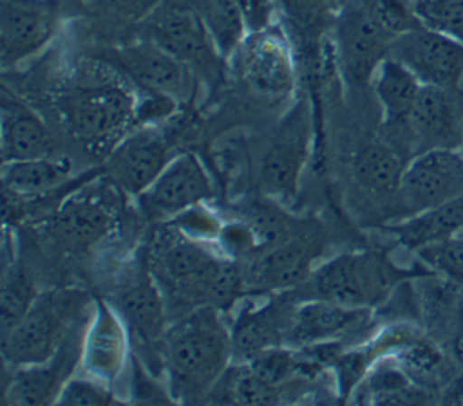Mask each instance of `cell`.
<instances>
[{"label": "cell", "instance_id": "6da1fadb", "mask_svg": "<svg viewBox=\"0 0 463 406\" xmlns=\"http://www.w3.org/2000/svg\"><path fill=\"white\" fill-rule=\"evenodd\" d=\"M136 85L103 60H81L61 97V114L72 139L90 155L107 159L136 125Z\"/></svg>", "mask_w": 463, "mask_h": 406}, {"label": "cell", "instance_id": "7a4b0ae2", "mask_svg": "<svg viewBox=\"0 0 463 406\" xmlns=\"http://www.w3.org/2000/svg\"><path fill=\"white\" fill-rule=\"evenodd\" d=\"M157 355L174 401H206L233 363L230 327L221 310L197 307L168 323Z\"/></svg>", "mask_w": 463, "mask_h": 406}, {"label": "cell", "instance_id": "3957f363", "mask_svg": "<svg viewBox=\"0 0 463 406\" xmlns=\"http://www.w3.org/2000/svg\"><path fill=\"white\" fill-rule=\"evenodd\" d=\"M148 267L159 283L170 321L206 307L210 281L222 260L172 222H163L145 247Z\"/></svg>", "mask_w": 463, "mask_h": 406}, {"label": "cell", "instance_id": "277c9868", "mask_svg": "<svg viewBox=\"0 0 463 406\" xmlns=\"http://www.w3.org/2000/svg\"><path fill=\"white\" fill-rule=\"evenodd\" d=\"M89 298L80 291L49 289L38 294L29 312L2 336V357L7 368L49 361L76 328Z\"/></svg>", "mask_w": 463, "mask_h": 406}, {"label": "cell", "instance_id": "5b68a950", "mask_svg": "<svg viewBox=\"0 0 463 406\" xmlns=\"http://www.w3.org/2000/svg\"><path fill=\"white\" fill-rule=\"evenodd\" d=\"M394 281L396 271L383 256L353 251L317 265L293 294L298 300L315 298L349 309H371L383 301Z\"/></svg>", "mask_w": 463, "mask_h": 406}, {"label": "cell", "instance_id": "8992f818", "mask_svg": "<svg viewBox=\"0 0 463 406\" xmlns=\"http://www.w3.org/2000/svg\"><path fill=\"white\" fill-rule=\"evenodd\" d=\"M141 36L152 40L206 81L221 78L224 58L219 54L192 0H156L139 20Z\"/></svg>", "mask_w": 463, "mask_h": 406}, {"label": "cell", "instance_id": "52a82bcc", "mask_svg": "<svg viewBox=\"0 0 463 406\" xmlns=\"http://www.w3.org/2000/svg\"><path fill=\"white\" fill-rule=\"evenodd\" d=\"M107 300L123 318L132 337L146 348L159 346L170 316L163 291L148 267L145 249L114 272Z\"/></svg>", "mask_w": 463, "mask_h": 406}, {"label": "cell", "instance_id": "ba28073f", "mask_svg": "<svg viewBox=\"0 0 463 406\" xmlns=\"http://www.w3.org/2000/svg\"><path fill=\"white\" fill-rule=\"evenodd\" d=\"M338 70L351 88H364L389 56L392 38L371 18L360 0H344L331 22Z\"/></svg>", "mask_w": 463, "mask_h": 406}, {"label": "cell", "instance_id": "9c48e42d", "mask_svg": "<svg viewBox=\"0 0 463 406\" xmlns=\"http://www.w3.org/2000/svg\"><path fill=\"white\" fill-rule=\"evenodd\" d=\"M242 81L259 96L288 97L297 83V65L289 34L275 22L250 31L232 56Z\"/></svg>", "mask_w": 463, "mask_h": 406}, {"label": "cell", "instance_id": "30bf717a", "mask_svg": "<svg viewBox=\"0 0 463 406\" xmlns=\"http://www.w3.org/2000/svg\"><path fill=\"white\" fill-rule=\"evenodd\" d=\"M459 197H463V153L438 148L407 161L394 202L405 218Z\"/></svg>", "mask_w": 463, "mask_h": 406}, {"label": "cell", "instance_id": "8fae6325", "mask_svg": "<svg viewBox=\"0 0 463 406\" xmlns=\"http://www.w3.org/2000/svg\"><path fill=\"white\" fill-rule=\"evenodd\" d=\"M179 152L161 125L134 126L107 155L101 171L125 195L146 189Z\"/></svg>", "mask_w": 463, "mask_h": 406}, {"label": "cell", "instance_id": "7c38bea8", "mask_svg": "<svg viewBox=\"0 0 463 406\" xmlns=\"http://www.w3.org/2000/svg\"><path fill=\"white\" fill-rule=\"evenodd\" d=\"M212 197L213 182L201 159L192 152H179L134 198L143 218L163 224Z\"/></svg>", "mask_w": 463, "mask_h": 406}, {"label": "cell", "instance_id": "4fadbf2b", "mask_svg": "<svg viewBox=\"0 0 463 406\" xmlns=\"http://www.w3.org/2000/svg\"><path fill=\"white\" fill-rule=\"evenodd\" d=\"M112 186V182L109 186H94L87 180V184L78 186L61 198L52 213L51 231L63 247L83 253L99 245L112 233L116 226Z\"/></svg>", "mask_w": 463, "mask_h": 406}, {"label": "cell", "instance_id": "5bb4252c", "mask_svg": "<svg viewBox=\"0 0 463 406\" xmlns=\"http://www.w3.org/2000/svg\"><path fill=\"white\" fill-rule=\"evenodd\" d=\"M61 0H0V65L18 67L43 51L58 34Z\"/></svg>", "mask_w": 463, "mask_h": 406}, {"label": "cell", "instance_id": "9a60e30c", "mask_svg": "<svg viewBox=\"0 0 463 406\" xmlns=\"http://www.w3.org/2000/svg\"><path fill=\"white\" fill-rule=\"evenodd\" d=\"M322 240L317 227H302L293 236L259 253L244 265L246 291L286 292L300 287L320 256Z\"/></svg>", "mask_w": 463, "mask_h": 406}, {"label": "cell", "instance_id": "2e32d148", "mask_svg": "<svg viewBox=\"0 0 463 406\" xmlns=\"http://www.w3.org/2000/svg\"><path fill=\"white\" fill-rule=\"evenodd\" d=\"M389 56L403 63L421 85L458 88L463 81V42L420 25L391 43Z\"/></svg>", "mask_w": 463, "mask_h": 406}, {"label": "cell", "instance_id": "e0dca14e", "mask_svg": "<svg viewBox=\"0 0 463 406\" xmlns=\"http://www.w3.org/2000/svg\"><path fill=\"white\" fill-rule=\"evenodd\" d=\"M311 146L309 115L298 103L280 123L259 161V184L266 195L293 197L298 191Z\"/></svg>", "mask_w": 463, "mask_h": 406}, {"label": "cell", "instance_id": "ac0fdd59", "mask_svg": "<svg viewBox=\"0 0 463 406\" xmlns=\"http://www.w3.org/2000/svg\"><path fill=\"white\" fill-rule=\"evenodd\" d=\"M116 61L136 88L168 96L179 105H186L195 94V72L145 36L121 45L116 51Z\"/></svg>", "mask_w": 463, "mask_h": 406}, {"label": "cell", "instance_id": "d6986e66", "mask_svg": "<svg viewBox=\"0 0 463 406\" xmlns=\"http://www.w3.org/2000/svg\"><path fill=\"white\" fill-rule=\"evenodd\" d=\"M130 330L109 300L92 305L81 345V366L90 377L112 386L121 379L130 357Z\"/></svg>", "mask_w": 463, "mask_h": 406}, {"label": "cell", "instance_id": "ffe728a7", "mask_svg": "<svg viewBox=\"0 0 463 406\" xmlns=\"http://www.w3.org/2000/svg\"><path fill=\"white\" fill-rule=\"evenodd\" d=\"M297 301L293 291H286L275 292L262 305L242 309L230 327L233 363H248L268 348L282 346Z\"/></svg>", "mask_w": 463, "mask_h": 406}, {"label": "cell", "instance_id": "44dd1931", "mask_svg": "<svg viewBox=\"0 0 463 406\" xmlns=\"http://www.w3.org/2000/svg\"><path fill=\"white\" fill-rule=\"evenodd\" d=\"M407 126L412 157L438 148L459 150L461 119L456 88L421 85L409 114Z\"/></svg>", "mask_w": 463, "mask_h": 406}, {"label": "cell", "instance_id": "7402d4cb", "mask_svg": "<svg viewBox=\"0 0 463 406\" xmlns=\"http://www.w3.org/2000/svg\"><path fill=\"white\" fill-rule=\"evenodd\" d=\"M76 330V328H74ZM85 330L69 334L60 350L45 363L13 368V375L4 390L5 404H56L63 384L74 375L81 363V345Z\"/></svg>", "mask_w": 463, "mask_h": 406}, {"label": "cell", "instance_id": "603a6c76", "mask_svg": "<svg viewBox=\"0 0 463 406\" xmlns=\"http://www.w3.org/2000/svg\"><path fill=\"white\" fill-rule=\"evenodd\" d=\"M371 87L382 108L387 143L402 146L411 141L407 119L420 94V79L398 60L387 56L376 69Z\"/></svg>", "mask_w": 463, "mask_h": 406}, {"label": "cell", "instance_id": "cb8c5ba5", "mask_svg": "<svg viewBox=\"0 0 463 406\" xmlns=\"http://www.w3.org/2000/svg\"><path fill=\"white\" fill-rule=\"evenodd\" d=\"M367 309H349L326 300H298L286 330L284 345L304 348L333 343L362 321Z\"/></svg>", "mask_w": 463, "mask_h": 406}, {"label": "cell", "instance_id": "d4e9b609", "mask_svg": "<svg viewBox=\"0 0 463 406\" xmlns=\"http://www.w3.org/2000/svg\"><path fill=\"white\" fill-rule=\"evenodd\" d=\"M52 134L45 121L25 101L2 90V162L52 155Z\"/></svg>", "mask_w": 463, "mask_h": 406}, {"label": "cell", "instance_id": "484cf974", "mask_svg": "<svg viewBox=\"0 0 463 406\" xmlns=\"http://www.w3.org/2000/svg\"><path fill=\"white\" fill-rule=\"evenodd\" d=\"M74 168L67 159L38 157L2 162L4 191L25 198L49 197L74 182Z\"/></svg>", "mask_w": 463, "mask_h": 406}, {"label": "cell", "instance_id": "4316f807", "mask_svg": "<svg viewBox=\"0 0 463 406\" xmlns=\"http://www.w3.org/2000/svg\"><path fill=\"white\" fill-rule=\"evenodd\" d=\"M389 231L414 251L452 238L463 231V197L405 217L389 226Z\"/></svg>", "mask_w": 463, "mask_h": 406}, {"label": "cell", "instance_id": "83f0119b", "mask_svg": "<svg viewBox=\"0 0 463 406\" xmlns=\"http://www.w3.org/2000/svg\"><path fill=\"white\" fill-rule=\"evenodd\" d=\"M407 161L385 141L367 143L353 159V177L360 189L374 197H392Z\"/></svg>", "mask_w": 463, "mask_h": 406}, {"label": "cell", "instance_id": "f1b7e54d", "mask_svg": "<svg viewBox=\"0 0 463 406\" xmlns=\"http://www.w3.org/2000/svg\"><path fill=\"white\" fill-rule=\"evenodd\" d=\"M206 401L233 404H279L282 390L262 379L248 363H232L210 390Z\"/></svg>", "mask_w": 463, "mask_h": 406}, {"label": "cell", "instance_id": "f546056e", "mask_svg": "<svg viewBox=\"0 0 463 406\" xmlns=\"http://www.w3.org/2000/svg\"><path fill=\"white\" fill-rule=\"evenodd\" d=\"M210 38L213 40L219 54L224 61L241 47L242 40L250 32L241 9L233 0H192Z\"/></svg>", "mask_w": 463, "mask_h": 406}, {"label": "cell", "instance_id": "4dcf8cb0", "mask_svg": "<svg viewBox=\"0 0 463 406\" xmlns=\"http://www.w3.org/2000/svg\"><path fill=\"white\" fill-rule=\"evenodd\" d=\"M40 291L33 276L20 263H11L4 267L2 289H0V330L5 336L18 321L29 312L36 301Z\"/></svg>", "mask_w": 463, "mask_h": 406}, {"label": "cell", "instance_id": "1f68e13d", "mask_svg": "<svg viewBox=\"0 0 463 406\" xmlns=\"http://www.w3.org/2000/svg\"><path fill=\"white\" fill-rule=\"evenodd\" d=\"M277 9L284 14L289 29L298 36L311 40L320 34L324 25L333 22L335 0H275Z\"/></svg>", "mask_w": 463, "mask_h": 406}, {"label": "cell", "instance_id": "d6a6232c", "mask_svg": "<svg viewBox=\"0 0 463 406\" xmlns=\"http://www.w3.org/2000/svg\"><path fill=\"white\" fill-rule=\"evenodd\" d=\"M360 4L392 40L423 25L416 14L412 0H360Z\"/></svg>", "mask_w": 463, "mask_h": 406}, {"label": "cell", "instance_id": "836d02e7", "mask_svg": "<svg viewBox=\"0 0 463 406\" xmlns=\"http://www.w3.org/2000/svg\"><path fill=\"white\" fill-rule=\"evenodd\" d=\"M369 401L378 404L421 402L425 397L411 386L409 379L398 368H378L369 377Z\"/></svg>", "mask_w": 463, "mask_h": 406}, {"label": "cell", "instance_id": "e575fe53", "mask_svg": "<svg viewBox=\"0 0 463 406\" xmlns=\"http://www.w3.org/2000/svg\"><path fill=\"white\" fill-rule=\"evenodd\" d=\"M420 22L463 42V0H412Z\"/></svg>", "mask_w": 463, "mask_h": 406}, {"label": "cell", "instance_id": "d590c367", "mask_svg": "<svg viewBox=\"0 0 463 406\" xmlns=\"http://www.w3.org/2000/svg\"><path fill=\"white\" fill-rule=\"evenodd\" d=\"M118 404L123 399L118 397L112 386L87 375H72L61 388L56 404Z\"/></svg>", "mask_w": 463, "mask_h": 406}, {"label": "cell", "instance_id": "8d00e7d4", "mask_svg": "<svg viewBox=\"0 0 463 406\" xmlns=\"http://www.w3.org/2000/svg\"><path fill=\"white\" fill-rule=\"evenodd\" d=\"M418 253L439 272L452 278H463V233L443 242L427 245Z\"/></svg>", "mask_w": 463, "mask_h": 406}, {"label": "cell", "instance_id": "74e56055", "mask_svg": "<svg viewBox=\"0 0 463 406\" xmlns=\"http://www.w3.org/2000/svg\"><path fill=\"white\" fill-rule=\"evenodd\" d=\"M96 16L112 22L141 20L156 0H81Z\"/></svg>", "mask_w": 463, "mask_h": 406}, {"label": "cell", "instance_id": "f35d334b", "mask_svg": "<svg viewBox=\"0 0 463 406\" xmlns=\"http://www.w3.org/2000/svg\"><path fill=\"white\" fill-rule=\"evenodd\" d=\"M168 222H172L181 231H184L186 235H190L192 238H197V240L217 238L221 226H222L219 222V218L212 211H208L203 204H197V206L183 211L181 215H177L175 218H172Z\"/></svg>", "mask_w": 463, "mask_h": 406}, {"label": "cell", "instance_id": "ab89813d", "mask_svg": "<svg viewBox=\"0 0 463 406\" xmlns=\"http://www.w3.org/2000/svg\"><path fill=\"white\" fill-rule=\"evenodd\" d=\"M241 9L250 31H259L273 23L277 13L275 0H233Z\"/></svg>", "mask_w": 463, "mask_h": 406}, {"label": "cell", "instance_id": "60d3db41", "mask_svg": "<svg viewBox=\"0 0 463 406\" xmlns=\"http://www.w3.org/2000/svg\"><path fill=\"white\" fill-rule=\"evenodd\" d=\"M458 96V105H459V119H461V143H459V152L463 153V87L456 88Z\"/></svg>", "mask_w": 463, "mask_h": 406}, {"label": "cell", "instance_id": "b9f144b4", "mask_svg": "<svg viewBox=\"0 0 463 406\" xmlns=\"http://www.w3.org/2000/svg\"><path fill=\"white\" fill-rule=\"evenodd\" d=\"M342 2H344V0H335V4H336V5H340Z\"/></svg>", "mask_w": 463, "mask_h": 406}, {"label": "cell", "instance_id": "7bdbcfd3", "mask_svg": "<svg viewBox=\"0 0 463 406\" xmlns=\"http://www.w3.org/2000/svg\"><path fill=\"white\" fill-rule=\"evenodd\" d=\"M461 233H463V231H461Z\"/></svg>", "mask_w": 463, "mask_h": 406}]
</instances>
